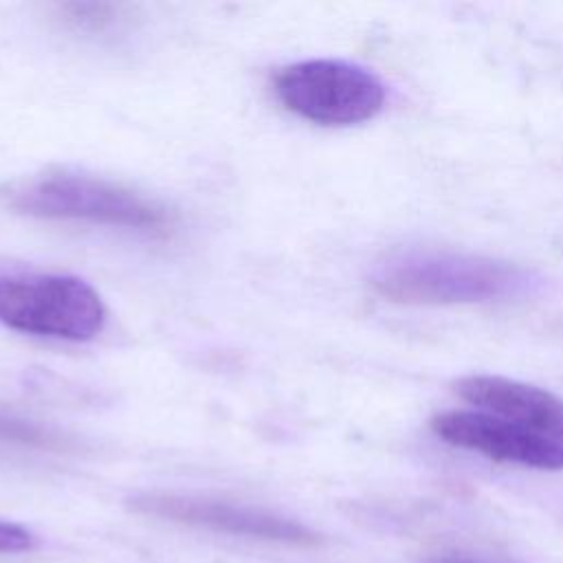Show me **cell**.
Returning a JSON list of instances; mask_svg holds the SVG:
<instances>
[{
  "label": "cell",
  "instance_id": "cell-1",
  "mask_svg": "<svg viewBox=\"0 0 563 563\" xmlns=\"http://www.w3.org/2000/svg\"><path fill=\"white\" fill-rule=\"evenodd\" d=\"M369 284L389 301L451 306L526 297L539 290L541 277L517 264L484 255L400 251L374 266Z\"/></svg>",
  "mask_w": 563,
  "mask_h": 563
},
{
  "label": "cell",
  "instance_id": "cell-2",
  "mask_svg": "<svg viewBox=\"0 0 563 563\" xmlns=\"http://www.w3.org/2000/svg\"><path fill=\"white\" fill-rule=\"evenodd\" d=\"M7 205L20 213L46 220H79L163 235L174 227V213L154 198L130 187L70 172L31 176L7 187Z\"/></svg>",
  "mask_w": 563,
  "mask_h": 563
},
{
  "label": "cell",
  "instance_id": "cell-3",
  "mask_svg": "<svg viewBox=\"0 0 563 563\" xmlns=\"http://www.w3.org/2000/svg\"><path fill=\"white\" fill-rule=\"evenodd\" d=\"M0 323L33 336L90 341L103 330L106 306L99 292L75 275L4 273Z\"/></svg>",
  "mask_w": 563,
  "mask_h": 563
},
{
  "label": "cell",
  "instance_id": "cell-4",
  "mask_svg": "<svg viewBox=\"0 0 563 563\" xmlns=\"http://www.w3.org/2000/svg\"><path fill=\"white\" fill-rule=\"evenodd\" d=\"M279 103L317 125H356L385 106V86L367 68L343 59H303L273 79Z\"/></svg>",
  "mask_w": 563,
  "mask_h": 563
},
{
  "label": "cell",
  "instance_id": "cell-5",
  "mask_svg": "<svg viewBox=\"0 0 563 563\" xmlns=\"http://www.w3.org/2000/svg\"><path fill=\"white\" fill-rule=\"evenodd\" d=\"M132 512L156 517L163 521H174L183 526L205 528L213 532H224L233 537L273 541L284 545L312 548L323 539L319 532L308 528L306 523L271 512L266 508H255L246 504H233L227 499H216L207 495H183V493H165L150 490L136 493L128 499Z\"/></svg>",
  "mask_w": 563,
  "mask_h": 563
},
{
  "label": "cell",
  "instance_id": "cell-6",
  "mask_svg": "<svg viewBox=\"0 0 563 563\" xmlns=\"http://www.w3.org/2000/svg\"><path fill=\"white\" fill-rule=\"evenodd\" d=\"M431 429L446 444L482 453L497 462L541 471L563 468V440L477 409L442 411L431 418Z\"/></svg>",
  "mask_w": 563,
  "mask_h": 563
},
{
  "label": "cell",
  "instance_id": "cell-7",
  "mask_svg": "<svg viewBox=\"0 0 563 563\" xmlns=\"http://www.w3.org/2000/svg\"><path fill=\"white\" fill-rule=\"evenodd\" d=\"M455 391L477 411L563 440V400L537 385L506 376L473 374L460 378Z\"/></svg>",
  "mask_w": 563,
  "mask_h": 563
},
{
  "label": "cell",
  "instance_id": "cell-8",
  "mask_svg": "<svg viewBox=\"0 0 563 563\" xmlns=\"http://www.w3.org/2000/svg\"><path fill=\"white\" fill-rule=\"evenodd\" d=\"M0 442L40 449V451H64L68 449V440L57 431L26 420L22 416L9 413L0 409Z\"/></svg>",
  "mask_w": 563,
  "mask_h": 563
},
{
  "label": "cell",
  "instance_id": "cell-9",
  "mask_svg": "<svg viewBox=\"0 0 563 563\" xmlns=\"http://www.w3.org/2000/svg\"><path fill=\"white\" fill-rule=\"evenodd\" d=\"M64 22H68L73 29L81 31H106L114 26L121 18L119 4L110 2H66L59 7Z\"/></svg>",
  "mask_w": 563,
  "mask_h": 563
},
{
  "label": "cell",
  "instance_id": "cell-10",
  "mask_svg": "<svg viewBox=\"0 0 563 563\" xmlns=\"http://www.w3.org/2000/svg\"><path fill=\"white\" fill-rule=\"evenodd\" d=\"M33 548H35V537L31 530H26L20 523L0 519V552L2 554L29 552Z\"/></svg>",
  "mask_w": 563,
  "mask_h": 563
},
{
  "label": "cell",
  "instance_id": "cell-11",
  "mask_svg": "<svg viewBox=\"0 0 563 563\" xmlns=\"http://www.w3.org/2000/svg\"><path fill=\"white\" fill-rule=\"evenodd\" d=\"M427 563H506V561H490V559L471 556V554H442V556L429 559Z\"/></svg>",
  "mask_w": 563,
  "mask_h": 563
}]
</instances>
